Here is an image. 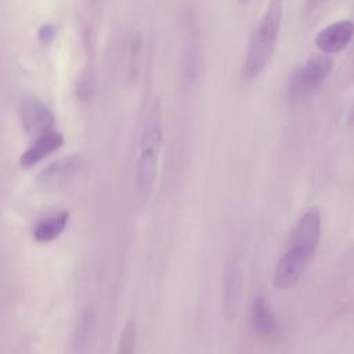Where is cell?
I'll return each mask as SVG.
<instances>
[{
  "label": "cell",
  "mask_w": 354,
  "mask_h": 354,
  "mask_svg": "<svg viewBox=\"0 0 354 354\" xmlns=\"http://www.w3.org/2000/svg\"><path fill=\"white\" fill-rule=\"evenodd\" d=\"M137 346V324L131 318L129 319L120 333L119 337V346H118V353L119 354H130L136 351Z\"/></svg>",
  "instance_id": "cell-14"
},
{
  "label": "cell",
  "mask_w": 354,
  "mask_h": 354,
  "mask_svg": "<svg viewBox=\"0 0 354 354\" xmlns=\"http://www.w3.org/2000/svg\"><path fill=\"white\" fill-rule=\"evenodd\" d=\"M199 51L201 37L198 18L192 10L185 11L183 18V57H181V73L187 86H192L196 82L199 71Z\"/></svg>",
  "instance_id": "cell-6"
},
{
  "label": "cell",
  "mask_w": 354,
  "mask_h": 354,
  "mask_svg": "<svg viewBox=\"0 0 354 354\" xmlns=\"http://www.w3.org/2000/svg\"><path fill=\"white\" fill-rule=\"evenodd\" d=\"M249 326L253 335L261 340L272 339L278 332V319L270 300L264 295H257L250 306Z\"/></svg>",
  "instance_id": "cell-8"
},
{
  "label": "cell",
  "mask_w": 354,
  "mask_h": 354,
  "mask_svg": "<svg viewBox=\"0 0 354 354\" xmlns=\"http://www.w3.org/2000/svg\"><path fill=\"white\" fill-rule=\"evenodd\" d=\"M55 26L53 24H43L37 29V37L43 44H48L55 37Z\"/></svg>",
  "instance_id": "cell-16"
},
{
  "label": "cell",
  "mask_w": 354,
  "mask_h": 354,
  "mask_svg": "<svg viewBox=\"0 0 354 354\" xmlns=\"http://www.w3.org/2000/svg\"><path fill=\"white\" fill-rule=\"evenodd\" d=\"M76 91H77V97H79L80 100H88V98L91 97L93 83H91V79H90L88 75H86V76H83V77L79 79Z\"/></svg>",
  "instance_id": "cell-15"
},
{
  "label": "cell",
  "mask_w": 354,
  "mask_h": 354,
  "mask_svg": "<svg viewBox=\"0 0 354 354\" xmlns=\"http://www.w3.org/2000/svg\"><path fill=\"white\" fill-rule=\"evenodd\" d=\"M69 220L68 210H59L40 218L33 227L32 235L35 241L40 243H47L57 239L65 230Z\"/></svg>",
  "instance_id": "cell-12"
},
{
  "label": "cell",
  "mask_w": 354,
  "mask_h": 354,
  "mask_svg": "<svg viewBox=\"0 0 354 354\" xmlns=\"http://www.w3.org/2000/svg\"><path fill=\"white\" fill-rule=\"evenodd\" d=\"M83 166V159L77 155H68L55 159L43 167L37 177L36 185L41 189H54L65 184L72 176H75Z\"/></svg>",
  "instance_id": "cell-7"
},
{
  "label": "cell",
  "mask_w": 354,
  "mask_h": 354,
  "mask_svg": "<svg viewBox=\"0 0 354 354\" xmlns=\"http://www.w3.org/2000/svg\"><path fill=\"white\" fill-rule=\"evenodd\" d=\"M282 14V1L274 0L268 3L263 15L256 22L241 68V76L245 82L256 80L268 66L277 47Z\"/></svg>",
  "instance_id": "cell-3"
},
{
  "label": "cell",
  "mask_w": 354,
  "mask_h": 354,
  "mask_svg": "<svg viewBox=\"0 0 354 354\" xmlns=\"http://www.w3.org/2000/svg\"><path fill=\"white\" fill-rule=\"evenodd\" d=\"M18 118L25 133L33 138L55 129V118L51 109L35 95H24L18 102Z\"/></svg>",
  "instance_id": "cell-5"
},
{
  "label": "cell",
  "mask_w": 354,
  "mask_h": 354,
  "mask_svg": "<svg viewBox=\"0 0 354 354\" xmlns=\"http://www.w3.org/2000/svg\"><path fill=\"white\" fill-rule=\"evenodd\" d=\"M321 238V214L310 207L293 225L286 246L272 272V285L277 289L292 288L304 274L313 260Z\"/></svg>",
  "instance_id": "cell-1"
},
{
  "label": "cell",
  "mask_w": 354,
  "mask_h": 354,
  "mask_svg": "<svg viewBox=\"0 0 354 354\" xmlns=\"http://www.w3.org/2000/svg\"><path fill=\"white\" fill-rule=\"evenodd\" d=\"M354 25L351 19H337L322 28L315 36V44L324 54H335L347 47L353 37Z\"/></svg>",
  "instance_id": "cell-9"
},
{
  "label": "cell",
  "mask_w": 354,
  "mask_h": 354,
  "mask_svg": "<svg viewBox=\"0 0 354 354\" xmlns=\"http://www.w3.org/2000/svg\"><path fill=\"white\" fill-rule=\"evenodd\" d=\"M64 144V136L58 130L48 131L32 140L29 147L21 153L19 165L24 169H29L47 158L50 153L59 149Z\"/></svg>",
  "instance_id": "cell-10"
},
{
  "label": "cell",
  "mask_w": 354,
  "mask_h": 354,
  "mask_svg": "<svg viewBox=\"0 0 354 354\" xmlns=\"http://www.w3.org/2000/svg\"><path fill=\"white\" fill-rule=\"evenodd\" d=\"M94 310L91 306H86L80 311L72 333V350L75 353H84L88 348L94 333Z\"/></svg>",
  "instance_id": "cell-13"
},
{
  "label": "cell",
  "mask_w": 354,
  "mask_h": 354,
  "mask_svg": "<svg viewBox=\"0 0 354 354\" xmlns=\"http://www.w3.org/2000/svg\"><path fill=\"white\" fill-rule=\"evenodd\" d=\"M333 69V58L319 53L310 55L292 72L288 83V97L300 101L314 94Z\"/></svg>",
  "instance_id": "cell-4"
},
{
  "label": "cell",
  "mask_w": 354,
  "mask_h": 354,
  "mask_svg": "<svg viewBox=\"0 0 354 354\" xmlns=\"http://www.w3.org/2000/svg\"><path fill=\"white\" fill-rule=\"evenodd\" d=\"M162 144L163 109L159 98H156L147 112L138 140V156L134 181V198L136 207L138 210L145 207L152 194L153 184L158 176Z\"/></svg>",
  "instance_id": "cell-2"
},
{
  "label": "cell",
  "mask_w": 354,
  "mask_h": 354,
  "mask_svg": "<svg viewBox=\"0 0 354 354\" xmlns=\"http://www.w3.org/2000/svg\"><path fill=\"white\" fill-rule=\"evenodd\" d=\"M242 295V271L239 263L231 259L224 270V315L227 319H234L238 314Z\"/></svg>",
  "instance_id": "cell-11"
}]
</instances>
